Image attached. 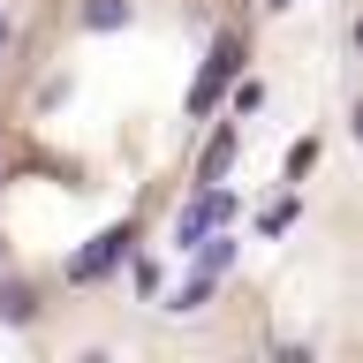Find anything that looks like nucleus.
I'll use <instances>...</instances> for the list:
<instances>
[{
	"label": "nucleus",
	"instance_id": "nucleus-11",
	"mask_svg": "<svg viewBox=\"0 0 363 363\" xmlns=\"http://www.w3.org/2000/svg\"><path fill=\"white\" fill-rule=\"evenodd\" d=\"M348 129H356V144H363V99H356V113H348Z\"/></svg>",
	"mask_w": 363,
	"mask_h": 363
},
{
	"label": "nucleus",
	"instance_id": "nucleus-4",
	"mask_svg": "<svg viewBox=\"0 0 363 363\" xmlns=\"http://www.w3.org/2000/svg\"><path fill=\"white\" fill-rule=\"evenodd\" d=\"M0 318H8V325H30V318H38V288L0 272Z\"/></svg>",
	"mask_w": 363,
	"mask_h": 363
},
{
	"label": "nucleus",
	"instance_id": "nucleus-10",
	"mask_svg": "<svg viewBox=\"0 0 363 363\" xmlns=\"http://www.w3.org/2000/svg\"><path fill=\"white\" fill-rule=\"evenodd\" d=\"M8 45H16V23H8V8H0V53H8Z\"/></svg>",
	"mask_w": 363,
	"mask_h": 363
},
{
	"label": "nucleus",
	"instance_id": "nucleus-1",
	"mask_svg": "<svg viewBox=\"0 0 363 363\" xmlns=\"http://www.w3.org/2000/svg\"><path fill=\"white\" fill-rule=\"evenodd\" d=\"M235 68H242V38H235V30H227V38L212 45V61H204L197 91H189V113H212V99H220L227 84H235Z\"/></svg>",
	"mask_w": 363,
	"mask_h": 363
},
{
	"label": "nucleus",
	"instance_id": "nucleus-3",
	"mask_svg": "<svg viewBox=\"0 0 363 363\" xmlns=\"http://www.w3.org/2000/svg\"><path fill=\"white\" fill-rule=\"evenodd\" d=\"M129 250H136V227H106V235H99V242H91L76 265H68V280H106V272L121 265Z\"/></svg>",
	"mask_w": 363,
	"mask_h": 363
},
{
	"label": "nucleus",
	"instance_id": "nucleus-8",
	"mask_svg": "<svg viewBox=\"0 0 363 363\" xmlns=\"http://www.w3.org/2000/svg\"><path fill=\"white\" fill-rule=\"evenodd\" d=\"M197 265L204 272H227V265H235V235H204V242H197Z\"/></svg>",
	"mask_w": 363,
	"mask_h": 363
},
{
	"label": "nucleus",
	"instance_id": "nucleus-7",
	"mask_svg": "<svg viewBox=\"0 0 363 363\" xmlns=\"http://www.w3.org/2000/svg\"><path fill=\"white\" fill-rule=\"evenodd\" d=\"M212 280H220V272H189V280H182V288H174V311H204V303H212Z\"/></svg>",
	"mask_w": 363,
	"mask_h": 363
},
{
	"label": "nucleus",
	"instance_id": "nucleus-5",
	"mask_svg": "<svg viewBox=\"0 0 363 363\" xmlns=\"http://www.w3.org/2000/svg\"><path fill=\"white\" fill-rule=\"evenodd\" d=\"M235 144H242L235 129H220V136H212V144H204V159H197V182H220L227 167H235Z\"/></svg>",
	"mask_w": 363,
	"mask_h": 363
},
{
	"label": "nucleus",
	"instance_id": "nucleus-6",
	"mask_svg": "<svg viewBox=\"0 0 363 363\" xmlns=\"http://www.w3.org/2000/svg\"><path fill=\"white\" fill-rule=\"evenodd\" d=\"M84 30H121V23H129V0H84Z\"/></svg>",
	"mask_w": 363,
	"mask_h": 363
},
{
	"label": "nucleus",
	"instance_id": "nucleus-2",
	"mask_svg": "<svg viewBox=\"0 0 363 363\" xmlns=\"http://www.w3.org/2000/svg\"><path fill=\"white\" fill-rule=\"evenodd\" d=\"M227 212H235V197H227V189H212V182H204V189H197V204H182V220H174L182 250H189V242H204V235H212V227H220Z\"/></svg>",
	"mask_w": 363,
	"mask_h": 363
},
{
	"label": "nucleus",
	"instance_id": "nucleus-12",
	"mask_svg": "<svg viewBox=\"0 0 363 363\" xmlns=\"http://www.w3.org/2000/svg\"><path fill=\"white\" fill-rule=\"evenodd\" d=\"M356 53H363V16H356Z\"/></svg>",
	"mask_w": 363,
	"mask_h": 363
},
{
	"label": "nucleus",
	"instance_id": "nucleus-9",
	"mask_svg": "<svg viewBox=\"0 0 363 363\" xmlns=\"http://www.w3.org/2000/svg\"><path fill=\"white\" fill-rule=\"evenodd\" d=\"M265 106V84H235V113H257Z\"/></svg>",
	"mask_w": 363,
	"mask_h": 363
},
{
	"label": "nucleus",
	"instance_id": "nucleus-13",
	"mask_svg": "<svg viewBox=\"0 0 363 363\" xmlns=\"http://www.w3.org/2000/svg\"><path fill=\"white\" fill-rule=\"evenodd\" d=\"M0 257H8V242H0Z\"/></svg>",
	"mask_w": 363,
	"mask_h": 363
}]
</instances>
